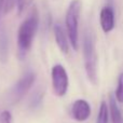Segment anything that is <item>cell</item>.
<instances>
[{
  "label": "cell",
  "mask_w": 123,
  "mask_h": 123,
  "mask_svg": "<svg viewBox=\"0 0 123 123\" xmlns=\"http://www.w3.org/2000/svg\"><path fill=\"white\" fill-rule=\"evenodd\" d=\"M39 26V13L36 6L31 8L26 18L19 25L17 31V56L24 60L32 45Z\"/></svg>",
  "instance_id": "cell-1"
},
{
  "label": "cell",
  "mask_w": 123,
  "mask_h": 123,
  "mask_svg": "<svg viewBox=\"0 0 123 123\" xmlns=\"http://www.w3.org/2000/svg\"><path fill=\"white\" fill-rule=\"evenodd\" d=\"M82 2L81 0H72L69 3L65 15L66 31L69 43L74 51L79 48V19H80Z\"/></svg>",
  "instance_id": "cell-2"
},
{
  "label": "cell",
  "mask_w": 123,
  "mask_h": 123,
  "mask_svg": "<svg viewBox=\"0 0 123 123\" xmlns=\"http://www.w3.org/2000/svg\"><path fill=\"white\" fill-rule=\"evenodd\" d=\"M83 56H84V68L90 82L97 83V55L95 51L93 37L86 32L83 39Z\"/></svg>",
  "instance_id": "cell-3"
},
{
  "label": "cell",
  "mask_w": 123,
  "mask_h": 123,
  "mask_svg": "<svg viewBox=\"0 0 123 123\" xmlns=\"http://www.w3.org/2000/svg\"><path fill=\"white\" fill-rule=\"evenodd\" d=\"M51 77H52V87H53L54 94L56 96H58V97L66 95L68 85H69V79H68V74L65 67L63 65H61V64L54 65L52 67Z\"/></svg>",
  "instance_id": "cell-4"
},
{
  "label": "cell",
  "mask_w": 123,
  "mask_h": 123,
  "mask_svg": "<svg viewBox=\"0 0 123 123\" xmlns=\"http://www.w3.org/2000/svg\"><path fill=\"white\" fill-rule=\"evenodd\" d=\"M35 80H36V74L31 71H28L15 83L10 93V97L13 104L18 103L27 94L31 85L34 84Z\"/></svg>",
  "instance_id": "cell-5"
},
{
  "label": "cell",
  "mask_w": 123,
  "mask_h": 123,
  "mask_svg": "<svg viewBox=\"0 0 123 123\" xmlns=\"http://www.w3.org/2000/svg\"><path fill=\"white\" fill-rule=\"evenodd\" d=\"M70 115L76 121L84 122L91 116V106L85 99H77L71 106Z\"/></svg>",
  "instance_id": "cell-6"
},
{
  "label": "cell",
  "mask_w": 123,
  "mask_h": 123,
  "mask_svg": "<svg viewBox=\"0 0 123 123\" xmlns=\"http://www.w3.org/2000/svg\"><path fill=\"white\" fill-rule=\"evenodd\" d=\"M99 23L103 31L105 34L112 31L116 25L115 19V11L110 6H106L100 10L99 13Z\"/></svg>",
  "instance_id": "cell-7"
},
{
  "label": "cell",
  "mask_w": 123,
  "mask_h": 123,
  "mask_svg": "<svg viewBox=\"0 0 123 123\" xmlns=\"http://www.w3.org/2000/svg\"><path fill=\"white\" fill-rule=\"evenodd\" d=\"M54 37H55V41L57 44L58 49L63 52L64 54L69 53V42H68V36L66 31L64 30L63 26L61 24H55L54 25Z\"/></svg>",
  "instance_id": "cell-8"
},
{
  "label": "cell",
  "mask_w": 123,
  "mask_h": 123,
  "mask_svg": "<svg viewBox=\"0 0 123 123\" xmlns=\"http://www.w3.org/2000/svg\"><path fill=\"white\" fill-rule=\"evenodd\" d=\"M109 112L112 123H123V116L117 105V99L112 95L109 96Z\"/></svg>",
  "instance_id": "cell-9"
},
{
  "label": "cell",
  "mask_w": 123,
  "mask_h": 123,
  "mask_svg": "<svg viewBox=\"0 0 123 123\" xmlns=\"http://www.w3.org/2000/svg\"><path fill=\"white\" fill-rule=\"evenodd\" d=\"M9 56V39L6 31L0 32V63L6 64Z\"/></svg>",
  "instance_id": "cell-10"
},
{
  "label": "cell",
  "mask_w": 123,
  "mask_h": 123,
  "mask_svg": "<svg viewBox=\"0 0 123 123\" xmlns=\"http://www.w3.org/2000/svg\"><path fill=\"white\" fill-rule=\"evenodd\" d=\"M109 106L107 105L106 102L103 100L100 103L99 110H98L97 119H96V123H108L109 121Z\"/></svg>",
  "instance_id": "cell-11"
},
{
  "label": "cell",
  "mask_w": 123,
  "mask_h": 123,
  "mask_svg": "<svg viewBox=\"0 0 123 123\" xmlns=\"http://www.w3.org/2000/svg\"><path fill=\"white\" fill-rule=\"evenodd\" d=\"M34 0H16V10L17 14L22 15L30 6Z\"/></svg>",
  "instance_id": "cell-12"
},
{
  "label": "cell",
  "mask_w": 123,
  "mask_h": 123,
  "mask_svg": "<svg viewBox=\"0 0 123 123\" xmlns=\"http://www.w3.org/2000/svg\"><path fill=\"white\" fill-rule=\"evenodd\" d=\"M116 99L117 102L123 104V72L120 74L118 79V86L116 90Z\"/></svg>",
  "instance_id": "cell-13"
},
{
  "label": "cell",
  "mask_w": 123,
  "mask_h": 123,
  "mask_svg": "<svg viewBox=\"0 0 123 123\" xmlns=\"http://www.w3.org/2000/svg\"><path fill=\"white\" fill-rule=\"evenodd\" d=\"M0 123H12V115L9 110H3L0 113Z\"/></svg>",
  "instance_id": "cell-14"
},
{
  "label": "cell",
  "mask_w": 123,
  "mask_h": 123,
  "mask_svg": "<svg viewBox=\"0 0 123 123\" xmlns=\"http://www.w3.org/2000/svg\"><path fill=\"white\" fill-rule=\"evenodd\" d=\"M4 1H6V0H0V15H1V11H2V9H3Z\"/></svg>",
  "instance_id": "cell-15"
}]
</instances>
